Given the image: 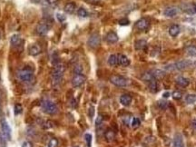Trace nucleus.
<instances>
[{
  "label": "nucleus",
  "mask_w": 196,
  "mask_h": 147,
  "mask_svg": "<svg viewBox=\"0 0 196 147\" xmlns=\"http://www.w3.org/2000/svg\"><path fill=\"white\" fill-rule=\"evenodd\" d=\"M153 79H155V78L153 76V74H152L151 72H145V73L142 75V80L146 82V83L152 81Z\"/></svg>",
  "instance_id": "nucleus-26"
},
{
  "label": "nucleus",
  "mask_w": 196,
  "mask_h": 147,
  "mask_svg": "<svg viewBox=\"0 0 196 147\" xmlns=\"http://www.w3.org/2000/svg\"><path fill=\"white\" fill-rule=\"evenodd\" d=\"M131 125H132V127L133 128H138L140 125H141V122H140V120H139V118H136V117H134L133 118V120H132V123H131Z\"/></svg>",
  "instance_id": "nucleus-32"
},
{
  "label": "nucleus",
  "mask_w": 196,
  "mask_h": 147,
  "mask_svg": "<svg viewBox=\"0 0 196 147\" xmlns=\"http://www.w3.org/2000/svg\"><path fill=\"white\" fill-rule=\"evenodd\" d=\"M10 44L13 47H18L23 44V40L19 35H13L10 38Z\"/></svg>",
  "instance_id": "nucleus-12"
},
{
  "label": "nucleus",
  "mask_w": 196,
  "mask_h": 147,
  "mask_svg": "<svg viewBox=\"0 0 196 147\" xmlns=\"http://www.w3.org/2000/svg\"><path fill=\"white\" fill-rule=\"evenodd\" d=\"M52 127H54V123L51 122V121H46L44 124V128H45V129H49V128H52Z\"/></svg>",
  "instance_id": "nucleus-38"
},
{
  "label": "nucleus",
  "mask_w": 196,
  "mask_h": 147,
  "mask_svg": "<svg viewBox=\"0 0 196 147\" xmlns=\"http://www.w3.org/2000/svg\"><path fill=\"white\" fill-rule=\"evenodd\" d=\"M65 71V65L64 64L60 62L55 64L54 68L51 72L53 86H58L61 84Z\"/></svg>",
  "instance_id": "nucleus-1"
},
{
  "label": "nucleus",
  "mask_w": 196,
  "mask_h": 147,
  "mask_svg": "<svg viewBox=\"0 0 196 147\" xmlns=\"http://www.w3.org/2000/svg\"><path fill=\"white\" fill-rule=\"evenodd\" d=\"M175 82L176 84H178L179 86H182V87H186V86H188L189 84H190L189 79H188V78H185V77H184V76H178V77L176 78Z\"/></svg>",
  "instance_id": "nucleus-18"
},
{
  "label": "nucleus",
  "mask_w": 196,
  "mask_h": 147,
  "mask_svg": "<svg viewBox=\"0 0 196 147\" xmlns=\"http://www.w3.org/2000/svg\"><path fill=\"white\" fill-rule=\"evenodd\" d=\"M45 2V4L48 6V7H55L57 5H58V0H44Z\"/></svg>",
  "instance_id": "nucleus-30"
},
{
  "label": "nucleus",
  "mask_w": 196,
  "mask_h": 147,
  "mask_svg": "<svg viewBox=\"0 0 196 147\" xmlns=\"http://www.w3.org/2000/svg\"><path fill=\"white\" fill-rule=\"evenodd\" d=\"M193 64V62L191 60H183L178 61L175 63L167 64L164 67L165 72H175V71H182L189 68Z\"/></svg>",
  "instance_id": "nucleus-2"
},
{
  "label": "nucleus",
  "mask_w": 196,
  "mask_h": 147,
  "mask_svg": "<svg viewBox=\"0 0 196 147\" xmlns=\"http://www.w3.org/2000/svg\"><path fill=\"white\" fill-rule=\"evenodd\" d=\"M102 123H103V117L102 116H98V117L95 120V125L96 126H99L100 125H102Z\"/></svg>",
  "instance_id": "nucleus-41"
},
{
  "label": "nucleus",
  "mask_w": 196,
  "mask_h": 147,
  "mask_svg": "<svg viewBox=\"0 0 196 147\" xmlns=\"http://www.w3.org/2000/svg\"><path fill=\"white\" fill-rule=\"evenodd\" d=\"M34 3H40L41 1H43V0H32Z\"/></svg>",
  "instance_id": "nucleus-47"
},
{
  "label": "nucleus",
  "mask_w": 196,
  "mask_h": 147,
  "mask_svg": "<svg viewBox=\"0 0 196 147\" xmlns=\"http://www.w3.org/2000/svg\"><path fill=\"white\" fill-rule=\"evenodd\" d=\"M75 147H78V146H75Z\"/></svg>",
  "instance_id": "nucleus-51"
},
{
  "label": "nucleus",
  "mask_w": 196,
  "mask_h": 147,
  "mask_svg": "<svg viewBox=\"0 0 196 147\" xmlns=\"http://www.w3.org/2000/svg\"><path fill=\"white\" fill-rule=\"evenodd\" d=\"M75 7H76V6H75V4L74 3H72V2H70V3H67L65 6V11L67 13V14H73L74 10H75Z\"/></svg>",
  "instance_id": "nucleus-22"
},
{
  "label": "nucleus",
  "mask_w": 196,
  "mask_h": 147,
  "mask_svg": "<svg viewBox=\"0 0 196 147\" xmlns=\"http://www.w3.org/2000/svg\"><path fill=\"white\" fill-rule=\"evenodd\" d=\"M83 72V67L82 65H80V64H76L74 67V73L75 74H82Z\"/></svg>",
  "instance_id": "nucleus-36"
},
{
  "label": "nucleus",
  "mask_w": 196,
  "mask_h": 147,
  "mask_svg": "<svg viewBox=\"0 0 196 147\" xmlns=\"http://www.w3.org/2000/svg\"><path fill=\"white\" fill-rule=\"evenodd\" d=\"M1 129H2V135L6 140H11V128L6 119L1 120Z\"/></svg>",
  "instance_id": "nucleus-7"
},
{
  "label": "nucleus",
  "mask_w": 196,
  "mask_h": 147,
  "mask_svg": "<svg viewBox=\"0 0 196 147\" xmlns=\"http://www.w3.org/2000/svg\"><path fill=\"white\" fill-rule=\"evenodd\" d=\"M178 12H179L178 8H176V7H167L164 11V15L165 17H174L178 14Z\"/></svg>",
  "instance_id": "nucleus-17"
},
{
  "label": "nucleus",
  "mask_w": 196,
  "mask_h": 147,
  "mask_svg": "<svg viewBox=\"0 0 196 147\" xmlns=\"http://www.w3.org/2000/svg\"><path fill=\"white\" fill-rule=\"evenodd\" d=\"M174 147H184V139L181 134H176L174 137V143H173Z\"/></svg>",
  "instance_id": "nucleus-15"
},
{
  "label": "nucleus",
  "mask_w": 196,
  "mask_h": 147,
  "mask_svg": "<svg viewBox=\"0 0 196 147\" xmlns=\"http://www.w3.org/2000/svg\"><path fill=\"white\" fill-rule=\"evenodd\" d=\"M193 9H194V13H196V5L194 6V8H193Z\"/></svg>",
  "instance_id": "nucleus-48"
},
{
  "label": "nucleus",
  "mask_w": 196,
  "mask_h": 147,
  "mask_svg": "<svg viewBox=\"0 0 196 147\" xmlns=\"http://www.w3.org/2000/svg\"><path fill=\"white\" fill-rule=\"evenodd\" d=\"M0 37H1V35H0Z\"/></svg>",
  "instance_id": "nucleus-50"
},
{
  "label": "nucleus",
  "mask_w": 196,
  "mask_h": 147,
  "mask_svg": "<svg viewBox=\"0 0 196 147\" xmlns=\"http://www.w3.org/2000/svg\"><path fill=\"white\" fill-rule=\"evenodd\" d=\"M84 140H85V143H86L87 146L91 147V145H92V135L90 134H85Z\"/></svg>",
  "instance_id": "nucleus-33"
},
{
  "label": "nucleus",
  "mask_w": 196,
  "mask_h": 147,
  "mask_svg": "<svg viewBox=\"0 0 196 147\" xmlns=\"http://www.w3.org/2000/svg\"><path fill=\"white\" fill-rule=\"evenodd\" d=\"M77 16L80 17H88V12L85 10L84 7H80L77 11Z\"/></svg>",
  "instance_id": "nucleus-28"
},
{
  "label": "nucleus",
  "mask_w": 196,
  "mask_h": 147,
  "mask_svg": "<svg viewBox=\"0 0 196 147\" xmlns=\"http://www.w3.org/2000/svg\"><path fill=\"white\" fill-rule=\"evenodd\" d=\"M117 59H118V65L122 66H128L130 64V60L129 58L124 55L123 54H118L117 55Z\"/></svg>",
  "instance_id": "nucleus-13"
},
{
  "label": "nucleus",
  "mask_w": 196,
  "mask_h": 147,
  "mask_svg": "<svg viewBox=\"0 0 196 147\" xmlns=\"http://www.w3.org/2000/svg\"><path fill=\"white\" fill-rule=\"evenodd\" d=\"M0 113H1V105H0Z\"/></svg>",
  "instance_id": "nucleus-49"
},
{
  "label": "nucleus",
  "mask_w": 196,
  "mask_h": 147,
  "mask_svg": "<svg viewBox=\"0 0 196 147\" xmlns=\"http://www.w3.org/2000/svg\"><path fill=\"white\" fill-rule=\"evenodd\" d=\"M7 146V142L6 139L4 138L3 135H0V147H6Z\"/></svg>",
  "instance_id": "nucleus-40"
},
{
  "label": "nucleus",
  "mask_w": 196,
  "mask_h": 147,
  "mask_svg": "<svg viewBox=\"0 0 196 147\" xmlns=\"http://www.w3.org/2000/svg\"><path fill=\"white\" fill-rule=\"evenodd\" d=\"M108 64L112 66L118 65V59H117V55H111L108 57Z\"/></svg>",
  "instance_id": "nucleus-25"
},
{
  "label": "nucleus",
  "mask_w": 196,
  "mask_h": 147,
  "mask_svg": "<svg viewBox=\"0 0 196 147\" xmlns=\"http://www.w3.org/2000/svg\"><path fill=\"white\" fill-rule=\"evenodd\" d=\"M118 40H119V37H118V36L115 32H109L105 36V41L108 44H115Z\"/></svg>",
  "instance_id": "nucleus-11"
},
{
  "label": "nucleus",
  "mask_w": 196,
  "mask_h": 147,
  "mask_svg": "<svg viewBox=\"0 0 196 147\" xmlns=\"http://www.w3.org/2000/svg\"><path fill=\"white\" fill-rule=\"evenodd\" d=\"M180 31H181V29L178 25H173L169 28V35L173 37H175L180 34Z\"/></svg>",
  "instance_id": "nucleus-19"
},
{
  "label": "nucleus",
  "mask_w": 196,
  "mask_h": 147,
  "mask_svg": "<svg viewBox=\"0 0 196 147\" xmlns=\"http://www.w3.org/2000/svg\"><path fill=\"white\" fill-rule=\"evenodd\" d=\"M109 81L114 85L118 86V87H125L129 84L127 78H125L124 76H122V75H118V74L111 75L109 78Z\"/></svg>",
  "instance_id": "nucleus-5"
},
{
  "label": "nucleus",
  "mask_w": 196,
  "mask_h": 147,
  "mask_svg": "<svg viewBox=\"0 0 196 147\" xmlns=\"http://www.w3.org/2000/svg\"><path fill=\"white\" fill-rule=\"evenodd\" d=\"M149 26H150V23L146 18H141L135 24V27L140 31H145L146 29H148Z\"/></svg>",
  "instance_id": "nucleus-10"
},
{
  "label": "nucleus",
  "mask_w": 196,
  "mask_h": 147,
  "mask_svg": "<svg viewBox=\"0 0 196 147\" xmlns=\"http://www.w3.org/2000/svg\"><path fill=\"white\" fill-rule=\"evenodd\" d=\"M50 30V26L47 22H40L36 26V33L39 36H45Z\"/></svg>",
  "instance_id": "nucleus-9"
},
{
  "label": "nucleus",
  "mask_w": 196,
  "mask_h": 147,
  "mask_svg": "<svg viewBox=\"0 0 196 147\" xmlns=\"http://www.w3.org/2000/svg\"><path fill=\"white\" fill-rule=\"evenodd\" d=\"M130 24V21L127 18H123L121 20H119V25L120 26H128Z\"/></svg>",
  "instance_id": "nucleus-39"
},
{
  "label": "nucleus",
  "mask_w": 196,
  "mask_h": 147,
  "mask_svg": "<svg viewBox=\"0 0 196 147\" xmlns=\"http://www.w3.org/2000/svg\"><path fill=\"white\" fill-rule=\"evenodd\" d=\"M93 114H94V108H93V106H91L90 109H89V116L92 118L93 116Z\"/></svg>",
  "instance_id": "nucleus-44"
},
{
  "label": "nucleus",
  "mask_w": 196,
  "mask_h": 147,
  "mask_svg": "<svg viewBox=\"0 0 196 147\" xmlns=\"http://www.w3.org/2000/svg\"><path fill=\"white\" fill-rule=\"evenodd\" d=\"M22 147H33V144L29 141H26L23 145H22Z\"/></svg>",
  "instance_id": "nucleus-43"
},
{
  "label": "nucleus",
  "mask_w": 196,
  "mask_h": 147,
  "mask_svg": "<svg viewBox=\"0 0 196 147\" xmlns=\"http://www.w3.org/2000/svg\"><path fill=\"white\" fill-rule=\"evenodd\" d=\"M17 76H18V78L20 79L22 82L28 83V82L32 81L33 78H34V72L30 68L26 67V68L21 69L20 71L18 72V74H17Z\"/></svg>",
  "instance_id": "nucleus-4"
},
{
  "label": "nucleus",
  "mask_w": 196,
  "mask_h": 147,
  "mask_svg": "<svg viewBox=\"0 0 196 147\" xmlns=\"http://www.w3.org/2000/svg\"><path fill=\"white\" fill-rule=\"evenodd\" d=\"M192 127H193L194 130H196V119L193 120V122H192Z\"/></svg>",
  "instance_id": "nucleus-45"
},
{
  "label": "nucleus",
  "mask_w": 196,
  "mask_h": 147,
  "mask_svg": "<svg viewBox=\"0 0 196 147\" xmlns=\"http://www.w3.org/2000/svg\"><path fill=\"white\" fill-rule=\"evenodd\" d=\"M86 77L83 74H76L72 79V84L74 87H80L85 83Z\"/></svg>",
  "instance_id": "nucleus-8"
},
{
  "label": "nucleus",
  "mask_w": 196,
  "mask_h": 147,
  "mask_svg": "<svg viewBox=\"0 0 196 147\" xmlns=\"http://www.w3.org/2000/svg\"><path fill=\"white\" fill-rule=\"evenodd\" d=\"M132 100H133L132 96L130 95H127V94L121 95V97H120V103L124 106H128V105H131Z\"/></svg>",
  "instance_id": "nucleus-16"
},
{
  "label": "nucleus",
  "mask_w": 196,
  "mask_h": 147,
  "mask_svg": "<svg viewBox=\"0 0 196 147\" xmlns=\"http://www.w3.org/2000/svg\"><path fill=\"white\" fill-rule=\"evenodd\" d=\"M172 95H173V98L174 99V100H180L181 98H182V93L181 92H179V91H174L173 94H172Z\"/></svg>",
  "instance_id": "nucleus-35"
},
{
  "label": "nucleus",
  "mask_w": 196,
  "mask_h": 147,
  "mask_svg": "<svg viewBox=\"0 0 196 147\" xmlns=\"http://www.w3.org/2000/svg\"><path fill=\"white\" fill-rule=\"evenodd\" d=\"M42 51L41 46L38 44H33L31 46L29 47V55L33 56H36L38 55Z\"/></svg>",
  "instance_id": "nucleus-14"
},
{
  "label": "nucleus",
  "mask_w": 196,
  "mask_h": 147,
  "mask_svg": "<svg viewBox=\"0 0 196 147\" xmlns=\"http://www.w3.org/2000/svg\"><path fill=\"white\" fill-rule=\"evenodd\" d=\"M104 138L106 139V141L107 142H112V141H114V138H115V134H114V132L113 130H107L106 132H105V134H104Z\"/></svg>",
  "instance_id": "nucleus-23"
},
{
  "label": "nucleus",
  "mask_w": 196,
  "mask_h": 147,
  "mask_svg": "<svg viewBox=\"0 0 196 147\" xmlns=\"http://www.w3.org/2000/svg\"><path fill=\"white\" fill-rule=\"evenodd\" d=\"M169 96H170V93H169V92H166V93L164 94V97H165V98H167V97H169Z\"/></svg>",
  "instance_id": "nucleus-46"
},
{
  "label": "nucleus",
  "mask_w": 196,
  "mask_h": 147,
  "mask_svg": "<svg viewBox=\"0 0 196 147\" xmlns=\"http://www.w3.org/2000/svg\"><path fill=\"white\" fill-rule=\"evenodd\" d=\"M22 111H23V107H22V105H21L20 104H17V105H15V108H14V113H15V115H16V116L20 115L21 113H22Z\"/></svg>",
  "instance_id": "nucleus-31"
},
{
  "label": "nucleus",
  "mask_w": 196,
  "mask_h": 147,
  "mask_svg": "<svg viewBox=\"0 0 196 147\" xmlns=\"http://www.w3.org/2000/svg\"><path fill=\"white\" fill-rule=\"evenodd\" d=\"M158 105H159V107H160V108H162V109H165V108H166V106H167V103L165 102V101H160V102L158 103Z\"/></svg>",
  "instance_id": "nucleus-42"
},
{
  "label": "nucleus",
  "mask_w": 196,
  "mask_h": 147,
  "mask_svg": "<svg viewBox=\"0 0 196 147\" xmlns=\"http://www.w3.org/2000/svg\"><path fill=\"white\" fill-rule=\"evenodd\" d=\"M146 46H147V42L143 39L137 40L134 43V47L136 50H144L146 48Z\"/></svg>",
  "instance_id": "nucleus-21"
},
{
  "label": "nucleus",
  "mask_w": 196,
  "mask_h": 147,
  "mask_svg": "<svg viewBox=\"0 0 196 147\" xmlns=\"http://www.w3.org/2000/svg\"><path fill=\"white\" fill-rule=\"evenodd\" d=\"M150 72L152 73L153 76L155 77V79H162V78L165 77V74H166V72L164 70H161V69H155V70L150 71Z\"/></svg>",
  "instance_id": "nucleus-20"
},
{
  "label": "nucleus",
  "mask_w": 196,
  "mask_h": 147,
  "mask_svg": "<svg viewBox=\"0 0 196 147\" xmlns=\"http://www.w3.org/2000/svg\"><path fill=\"white\" fill-rule=\"evenodd\" d=\"M186 103L188 104H194L196 101V95H188L185 97Z\"/></svg>",
  "instance_id": "nucleus-29"
},
{
  "label": "nucleus",
  "mask_w": 196,
  "mask_h": 147,
  "mask_svg": "<svg viewBox=\"0 0 196 147\" xmlns=\"http://www.w3.org/2000/svg\"><path fill=\"white\" fill-rule=\"evenodd\" d=\"M57 145H58V140L56 138H52L47 144L48 147H57Z\"/></svg>",
  "instance_id": "nucleus-34"
},
{
  "label": "nucleus",
  "mask_w": 196,
  "mask_h": 147,
  "mask_svg": "<svg viewBox=\"0 0 196 147\" xmlns=\"http://www.w3.org/2000/svg\"><path fill=\"white\" fill-rule=\"evenodd\" d=\"M56 18H57V20L59 22H64L65 19H66V17H65V16L62 14V13H56Z\"/></svg>",
  "instance_id": "nucleus-37"
},
{
  "label": "nucleus",
  "mask_w": 196,
  "mask_h": 147,
  "mask_svg": "<svg viewBox=\"0 0 196 147\" xmlns=\"http://www.w3.org/2000/svg\"><path fill=\"white\" fill-rule=\"evenodd\" d=\"M100 43H101V37H100V35L98 33H93L90 36V37L88 38V41H87V45L90 48L92 49H95L97 48L99 45H100Z\"/></svg>",
  "instance_id": "nucleus-6"
},
{
  "label": "nucleus",
  "mask_w": 196,
  "mask_h": 147,
  "mask_svg": "<svg viewBox=\"0 0 196 147\" xmlns=\"http://www.w3.org/2000/svg\"><path fill=\"white\" fill-rule=\"evenodd\" d=\"M147 84H148V87H149V89H150L151 92L155 93L157 91V82H156V79H153L152 81L148 82Z\"/></svg>",
  "instance_id": "nucleus-27"
},
{
  "label": "nucleus",
  "mask_w": 196,
  "mask_h": 147,
  "mask_svg": "<svg viewBox=\"0 0 196 147\" xmlns=\"http://www.w3.org/2000/svg\"><path fill=\"white\" fill-rule=\"evenodd\" d=\"M42 110L46 115H55L58 112V108L55 103L49 100H43L41 103Z\"/></svg>",
  "instance_id": "nucleus-3"
},
{
  "label": "nucleus",
  "mask_w": 196,
  "mask_h": 147,
  "mask_svg": "<svg viewBox=\"0 0 196 147\" xmlns=\"http://www.w3.org/2000/svg\"><path fill=\"white\" fill-rule=\"evenodd\" d=\"M186 53L188 55L193 56V57H196V46L195 45H189L187 46L185 49Z\"/></svg>",
  "instance_id": "nucleus-24"
}]
</instances>
